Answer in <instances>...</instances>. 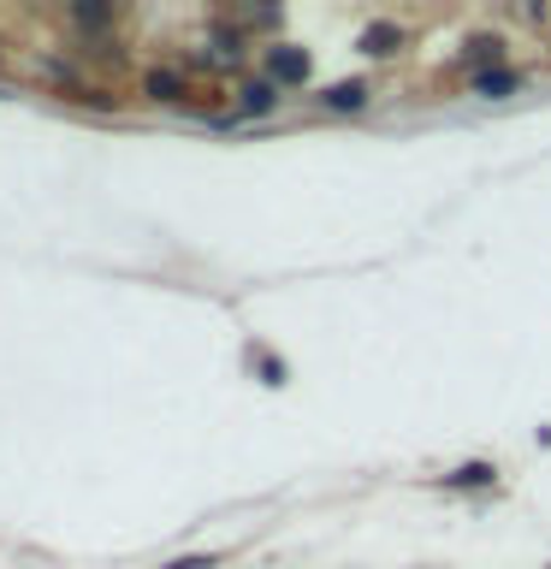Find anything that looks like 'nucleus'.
I'll return each mask as SVG.
<instances>
[{
  "instance_id": "nucleus-1",
  "label": "nucleus",
  "mask_w": 551,
  "mask_h": 569,
  "mask_svg": "<svg viewBox=\"0 0 551 569\" xmlns=\"http://www.w3.org/2000/svg\"><path fill=\"white\" fill-rule=\"evenodd\" d=\"M267 71H273V83H302V78H309V53H297V48H267Z\"/></svg>"
},
{
  "instance_id": "nucleus-2",
  "label": "nucleus",
  "mask_w": 551,
  "mask_h": 569,
  "mask_svg": "<svg viewBox=\"0 0 551 569\" xmlns=\"http://www.w3.org/2000/svg\"><path fill=\"white\" fill-rule=\"evenodd\" d=\"M320 101H327L332 113H355V107H368V83H355V78H350V83H332Z\"/></svg>"
},
{
  "instance_id": "nucleus-3",
  "label": "nucleus",
  "mask_w": 551,
  "mask_h": 569,
  "mask_svg": "<svg viewBox=\"0 0 551 569\" xmlns=\"http://www.w3.org/2000/svg\"><path fill=\"white\" fill-rule=\"evenodd\" d=\"M398 48H403V30H391V24L362 30V53H373V60H385V53H398Z\"/></svg>"
},
{
  "instance_id": "nucleus-4",
  "label": "nucleus",
  "mask_w": 551,
  "mask_h": 569,
  "mask_svg": "<svg viewBox=\"0 0 551 569\" xmlns=\"http://www.w3.org/2000/svg\"><path fill=\"white\" fill-rule=\"evenodd\" d=\"M273 107H279V83L273 78L243 83V113H273Z\"/></svg>"
},
{
  "instance_id": "nucleus-5",
  "label": "nucleus",
  "mask_w": 551,
  "mask_h": 569,
  "mask_svg": "<svg viewBox=\"0 0 551 569\" xmlns=\"http://www.w3.org/2000/svg\"><path fill=\"white\" fill-rule=\"evenodd\" d=\"M498 60H504V42H498V36H474V42H469V66L498 71Z\"/></svg>"
},
{
  "instance_id": "nucleus-6",
  "label": "nucleus",
  "mask_w": 551,
  "mask_h": 569,
  "mask_svg": "<svg viewBox=\"0 0 551 569\" xmlns=\"http://www.w3.org/2000/svg\"><path fill=\"white\" fill-rule=\"evenodd\" d=\"M515 83H522V78H515V71H504V66H498V71H480V78H474V96H510Z\"/></svg>"
},
{
  "instance_id": "nucleus-7",
  "label": "nucleus",
  "mask_w": 551,
  "mask_h": 569,
  "mask_svg": "<svg viewBox=\"0 0 551 569\" xmlns=\"http://www.w3.org/2000/svg\"><path fill=\"white\" fill-rule=\"evenodd\" d=\"M149 96L154 101H184V78H178V71H149Z\"/></svg>"
},
{
  "instance_id": "nucleus-8",
  "label": "nucleus",
  "mask_w": 551,
  "mask_h": 569,
  "mask_svg": "<svg viewBox=\"0 0 551 569\" xmlns=\"http://www.w3.org/2000/svg\"><path fill=\"white\" fill-rule=\"evenodd\" d=\"M444 480H451V487H492V469H487V462H469V469H457Z\"/></svg>"
},
{
  "instance_id": "nucleus-9",
  "label": "nucleus",
  "mask_w": 551,
  "mask_h": 569,
  "mask_svg": "<svg viewBox=\"0 0 551 569\" xmlns=\"http://www.w3.org/2000/svg\"><path fill=\"white\" fill-rule=\"evenodd\" d=\"M71 18H78V24H89V30H96V24H113V7H78Z\"/></svg>"
},
{
  "instance_id": "nucleus-10",
  "label": "nucleus",
  "mask_w": 551,
  "mask_h": 569,
  "mask_svg": "<svg viewBox=\"0 0 551 569\" xmlns=\"http://www.w3.org/2000/svg\"><path fill=\"white\" fill-rule=\"evenodd\" d=\"M160 569H213V558H172V563H160Z\"/></svg>"
},
{
  "instance_id": "nucleus-11",
  "label": "nucleus",
  "mask_w": 551,
  "mask_h": 569,
  "mask_svg": "<svg viewBox=\"0 0 551 569\" xmlns=\"http://www.w3.org/2000/svg\"><path fill=\"white\" fill-rule=\"evenodd\" d=\"M0 60H7V53H0Z\"/></svg>"
}]
</instances>
